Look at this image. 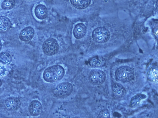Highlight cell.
Masks as SVG:
<instances>
[{
  "instance_id": "obj_1",
  "label": "cell",
  "mask_w": 158,
  "mask_h": 118,
  "mask_svg": "<svg viewBox=\"0 0 158 118\" xmlns=\"http://www.w3.org/2000/svg\"><path fill=\"white\" fill-rule=\"evenodd\" d=\"M64 74V69L62 66L55 65L47 68L44 70L43 78L48 82L54 83L61 80Z\"/></svg>"
},
{
  "instance_id": "obj_2",
  "label": "cell",
  "mask_w": 158,
  "mask_h": 118,
  "mask_svg": "<svg viewBox=\"0 0 158 118\" xmlns=\"http://www.w3.org/2000/svg\"><path fill=\"white\" fill-rule=\"evenodd\" d=\"M116 78L123 82H128L135 78L134 71L129 66H123L118 68L115 72Z\"/></svg>"
},
{
  "instance_id": "obj_3",
  "label": "cell",
  "mask_w": 158,
  "mask_h": 118,
  "mask_svg": "<svg viewBox=\"0 0 158 118\" xmlns=\"http://www.w3.org/2000/svg\"><path fill=\"white\" fill-rule=\"evenodd\" d=\"M110 37L109 31L106 28L99 27L95 29L92 33V37L96 42L103 43L107 42Z\"/></svg>"
},
{
  "instance_id": "obj_4",
  "label": "cell",
  "mask_w": 158,
  "mask_h": 118,
  "mask_svg": "<svg viewBox=\"0 0 158 118\" xmlns=\"http://www.w3.org/2000/svg\"><path fill=\"white\" fill-rule=\"evenodd\" d=\"M59 45L57 41L53 38L48 39L44 42L42 49L47 55L51 56L56 54L58 52Z\"/></svg>"
},
{
  "instance_id": "obj_5",
  "label": "cell",
  "mask_w": 158,
  "mask_h": 118,
  "mask_svg": "<svg viewBox=\"0 0 158 118\" xmlns=\"http://www.w3.org/2000/svg\"><path fill=\"white\" fill-rule=\"evenodd\" d=\"M73 90L72 85L68 82H64L58 84L56 87L55 93L59 98H64L69 96Z\"/></svg>"
},
{
  "instance_id": "obj_6",
  "label": "cell",
  "mask_w": 158,
  "mask_h": 118,
  "mask_svg": "<svg viewBox=\"0 0 158 118\" xmlns=\"http://www.w3.org/2000/svg\"><path fill=\"white\" fill-rule=\"evenodd\" d=\"M106 78L105 73L103 71L98 69L92 70L89 75V80L90 83L95 85L103 83Z\"/></svg>"
},
{
  "instance_id": "obj_7",
  "label": "cell",
  "mask_w": 158,
  "mask_h": 118,
  "mask_svg": "<svg viewBox=\"0 0 158 118\" xmlns=\"http://www.w3.org/2000/svg\"><path fill=\"white\" fill-rule=\"evenodd\" d=\"M4 105L6 108L8 110H16L20 107L21 102L18 98L11 97L5 100Z\"/></svg>"
},
{
  "instance_id": "obj_8",
  "label": "cell",
  "mask_w": 158,
  "mask_h": 118,
  "mask_svg": "<svg viewBox=\"0 0 158 118\" xmlns=\"http://www.w3.org/2000/svg\"><path fill=\"white\" fill-rule=\"evenodd\" d=\"M28 109L29 112L31 116H37L41 113L42 111V106L39 101L34 100L30 103Z\"/></svg>"
},
{
  "instance_id": "obj_9",
  "label": "cell",
  "mask_w": 158,
  "mask_h": 118,
  "mask_svg": "<svg viewBox=\"0 0 158 118\" xmlns=\"http://www.w3.org/2000/svg\"><path fill=\"white\" fill-rule=\"evenodd\" d=\"M34 34V29L29 26L25 28L21 31L19 35V38L23 41H27L33 38Z\"/></svg>"
},
{
  "instance_id": "obj_10",
  "label": "cell",
  "mask_w": 158,
  "mask_h": 118,
  "mask_svg": "<svg viewBox=\"0 0 158 118\" xmlns=\"http://www.w3.org/2000/svg\"><path fill=\"white\" fill-rule=\"evenodd\" d=\"M86 30V27L83 23H78L75 25L73 29V35L76 39H81L85 35Z\"/></svg>"
},
{
  "instance_id": "obj_11",
  "label": "cell",
  "mask_w": 158,
  "mask_h": 118,
  "mask_svg": "<svg viewBox=\"0 0 158 118\" xmlns=\"http://www.w3.org/2000/svg\"><path fill=\"white\" fill-rule=\"evenodd\" d=\"M112 90L114 96L118 98H123L126 94L125 88L121 84L118 83H115L113 85Z\"/></svg>"
},
{
  "instance_id": "obj_12",
  "label": "cell",
  "mask_w": 158,
  "mask_h": 118,
  "mask_svg": "<svg viewBox=\"0 0 158 118\" xmlns=\"http://www.w3.org/2000/svg\"><path fill=\"white\" fill-rule=\"evenodd\" d=\"M34 12L35 16L39 19L43 20L48 15V10L45 6L43 4H39L35 8Z\"/></svg>"
},
{
  "instance_id": "obj_13",
  "label": "cell",
  "mask_w": 158,
  "mask_h": 118,
  "mask_svg": "<svg viewBox=\"0 0 158 118\" xmlns=\"http://www.w3.org/2000/svg\"><path fill=\"white\" fill-rule=\"evenodd\" d=\"M0 32L1 33H6L10 29L11 23L8 18L1 16L0 17Z\"/></svg>"
},
{
  "instance_id": "obj_14",
  "label": "cell",
  "mask_w": 158,
  "mask_h": 118,
  "mask_svg": "<svg viewBox=\"0 0 158 118\" xmlns=\"http://www.w3.org/2000/svg\"><path fill=\"white\" fill-rule=\"evenodd\" d=\"M147 96L143 93H138L133 96L131 99L129 104L130 107L134 108L138 106L141 100L146 98Z\"/></svg>"
},
{
  "instance_id": "obj_15",
  "label": "cell",
  "mask_w": 158,
  "mask_h": 118,
  "mask_svg": "<svg viewBox=\"0 0 158 118\" xmlns=\"http://www.w3.org/2000/svg\"><path fill=\"white\" fill-rule=\"evenodd\" d=\"M70 2L72 5L75 8L82 10L89 6L91 0H70Z\"/></svg>"
},
{
  "instance_id": "obj_16",
  "label": "cell",
  "mask_w": 158,
  "mask_h": 118,
  "mask_svg": "<svg viewBox=\"0 0 158 118\" xmlns=\"http://www.w3.org/2000/svg\"><path fill=\"white\" fill-rule=\"evenodd\" d=\"M148 79L152 82H158V67H154L151 68L147 74Z\"/></svg>"
},
{
  "instance_id": "obj_17",
  "label": "cell",
  "mask_w": 158,
  "mask_h": 118,
  "mask_svg": "<svg viewBox=\"0 0 158 118\" xmlns=\"http://www.w3.org/2000/svg\"><path fill=\"white\" fill-rule=\"evenodd\" d=\"M90 66L93 67H100L103 66L105 64V61L102 59L96 57L92 58L89 61Z\"/></svg>"
},
{
  "instance_id": "obj_18",
  "label": "cell",
  "mask_w": 158,
  "mask_h": 118,
  "mask_svg": "<svg viewBox=\"0 0 158 118\" xmlns=\"http://www.w3.org/2000/svg\"><path fill=\"white\" fill-rule=\"evenodd\" d=\"M0 59L1 62L6 65L10 64L12 61L11 55L6 52H2L1 53Z\"/></svg>"
},
{
  "instance_id": "obj_19",
  "label": "cell",
  "mask_w": 158,
  "mask_h": 118,
  "mask_svg": "<svg viewBox=\"0 0 158 118\" xmlns=\"http://www.w3.org/2000/svg\"><path fill=\"white\" fill-rule=\"evenodd\" d=\"M15 4L14 0H5L2 3L1 7L4 10H8L13 8Z\"/></svg>"
},
{
  "instance_id": "obj_20",
  "label": "cell",
  "mask_w": 158,
  "mask_h": 118,
  "mask_svg": "<svg viewBox=\"0 0 158 118\" xmlns=\"http://www.w3.org/2000/svg\"><path fill=\"white\" fill-rule=\"evenodd\" d=\"M109 111L107 109H103L100 111L98 116L99 118H110V117Z\"/></svg>"
},
{
  "instance_id": "obj_21",
  "label": "cell",
  "mask_w": 158,
  "mask_h": 118,
  "mask_svg": "<svg viewBox=\"0 0 158 118\" xmlns=\"http://www.w3.org/2000/svg\"><path fill=\"white\" fill-rule=\"evenodd\" d=\"M155 6L156 9L158 10V0H157L156 2Z\"/></svg>"
},
{
  "instance_id": "obj_22",
  "label": "cell",
  "mask_w": 158,
  "mask_h": 118,
  "mask_svg": "<svg viewBox=\"0 0 158 118\" xmlns=\"http://www.w3.org/2000/svg\"></svg>"
}]
</instances>
